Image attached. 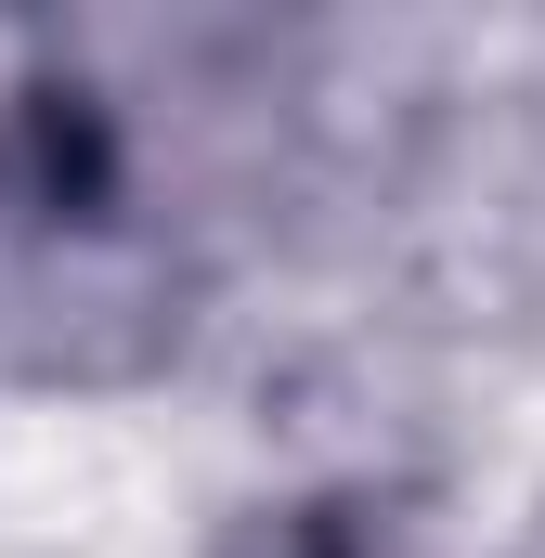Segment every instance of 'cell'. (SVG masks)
Here are the masks:
<instances>
[{"label": "cell", "mask_w": 545, "mask_h": 558, "mask_svg": "<svg viewBox=\"0 0 545 558\" xmlns=\"http://www.w3.org/2000/svg\"><path fill=\"white\" fill-rule=\"evenodd\" d=\"M286 558H351V546H286Z\"/></svg>", "instance_id": "obj_1"}]
</instances>
